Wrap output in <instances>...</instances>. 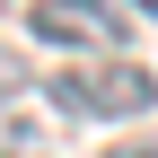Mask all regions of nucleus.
I'll return each mask as SVG.
<instances>
[{
    "label": "nucleus",
    "mask_w": 158,
    "mask_h": 158,
    "mask_svg": "<svg viewBox=\"0 0 158 158\" xmlns=\"http://www.w3.org/2000/svg\"><path fill=\"white\" fill-rule=\"evenodd\" d=\"M44 97L62 123H132V114H158V70L123 62V53L114 62H70Z\"/></svg>",
    "instance_id": "obj_1"
},
{
    "label": "nucleus",
    "mask_w": 158,
    "mask_h": 158,
    "mask_svg": "<svg viewBox=\"0 0 158 158\" xmlns=\"http://www.w3.org/2000/svg\"><path fill=\"white\" fill-rule=\"evenodd\" d=\"M27 35L79 53V62H114V53L132 44V18L114 9V0H27Z\"/></svg>",
    "instance_id": "obj_2"
},
{
    "label": "nucleus",
    "mask_w": 158,
    "mask_h": 158,
    "mask_svg": "<svg viewBox=\"0 0 158 158\" xmlns=\"http://www.w3.org/2000/svg\"><path fill=\"white\" fill-rule=\"evenodd\" d=\"M53 149V132L35 123V114H18V106H0V158H44Z\"/></svg>",
    "instance_id": "obj_3"
},
{
    "label": "nucleus",
    "mask_w": 158,
    "mask_h": 158,
    "mask_svg": "<svg viewBox=\"0 0 158 158\" xmlns=\"http://www.w3.org/2000/svg\"><path fill=\"white\" fill-rule=\"evenodd\" d=\"M18 97H27V53L0 44V106H18Z\"/></svg>",
    "instance_id": "obj_4"
},
{
    "label": "nucleus",
    "mask_w": 158,
    "mask_h": 158,
    "mask_svg": "<svg viewBox=\"0 0 158 158\" xmlns=\"http://www.w3.org/2000/svg\"><path fill=\"white\" fill-rule=\"evenodd\" d=\"M106 158H158V132H141V141H114Z\"/></svg>",
    "instance_id": "obj_5"
},
{
    "label": "nucleus",
    "mask_w": 158,
    "mask_h": 158,
    "mask_svg": "<svg viewBox=\"0 0 158 158\" xmlns=\"http://www.w3.org/2000/svg\"><path fill=\"white\" fill-rule=\"evenodd\" d=\"M132 9H141V18H149V27H158V0H132Z\"/></svg>",
    "instance_id": "obj_6"
}]
</instances>
